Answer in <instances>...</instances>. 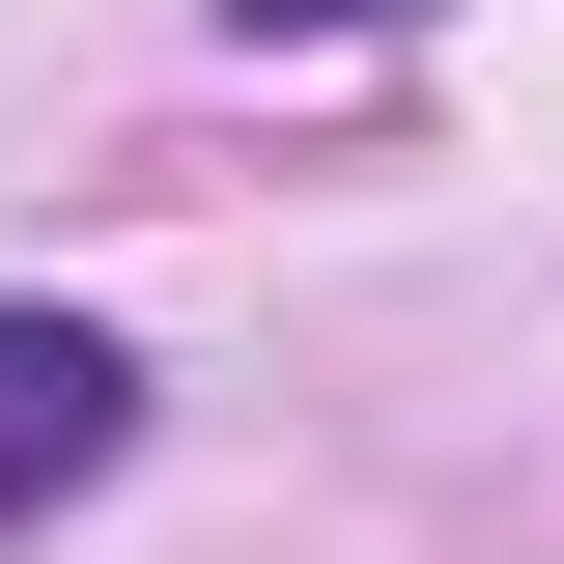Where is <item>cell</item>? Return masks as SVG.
I'll return each mask as SVG.
<instances>
[{"mask_svg":"<svg viewBox=\"0 0 564 564\" xmlns=\"http://www.w3.org/2000/svg\"><path fill=\"white\" fill-rule=\"evenodd\" d=\"M226 29H423V0H226Z\"/></svg>","mask_w":564,"mask_h":564,"instance_id":"7a4b0ae2","label":"cell"},{"mask_svg":"<svg viewBox=\"0 0 564 564\" xmlns=\"http://www.w3.org/2000/svg\"><path fill=\"white\" fill-rule=\"evenodd\" d=\"M141 452V367L85 339V311H0V536H29V508H85Z\"/></svg>","mask_w":564,"mask_h":564,"instance_id":"6da1fadb","label":"cell"}]
</instances>
